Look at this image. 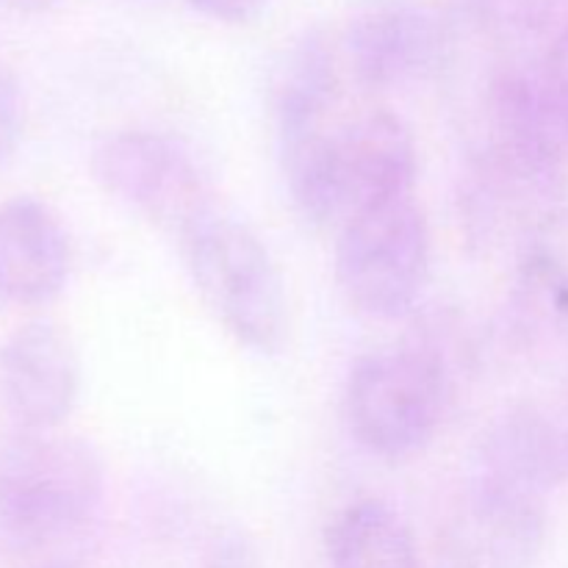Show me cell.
<instances>
[{
  "mask_svg": "<svg viewBox=\"0 0 568 568\" xmlns=\"http://www.w3.org/2000/svg\"><path fill=\"white\" fill-rule=\"evenodd\" d=\"M98 186L164 231H192L214 214L211 186L194 155L159 131H120L105 136L92 153Z\"/></svg>",
  "mask_w": 568,
  "mask_h": 568,
  "instance_id": "8992f818",
  "label": "cell"
},
{
  "mask_svg": "<svg viewBox=\"0 0 568 568\" xmlns=\"http://www.w3.org/2000/svg\"><path fill=\"white\" fill-rule=\"evenodd\" d=\"M555 414H558V419L564 422V427H566V433H568V383H566V388H564V399H560V405H555Z\"/></svg>",
  "mask_w": 568,
  "mask_h": 568,
  "instance_id": "44dd1931",
  "label": "cell"
},
{
  "mask_svg": "<svg viewBox=\"0 0 568 568\" xmlns=\"http://www.w3.org/2000/svg\"><path fill=\"white\" fill-rule=\"evenodd\" d=\"M566 166L480 142L460 181V227L475 247H519L564 209Z\"/></svg>",
  "mask_w": 568,
  "mask_h": 568,
  "instance_id": "52a82bcc",
  "label": "cell"
},
{
  "mask_svg": "<svg viewBox=\"0 0 568 568\" xmlns=\"http://www.w3.org/2000/svg\"><path fill=\"white\" fill-rule=\"evenodd\" d=\"M453 366L436 336L355 361L344 416L355 442L383 460H408L430 447L453 397Z\"/></svg>",
  "mask_w": 568,
  "mask_h": 568,
  "instance_id": "3957f363",
  "label": "cell"
},
{
  "mask_svg": "<svg viewBox=\"0 0 568 568\" xmlns=\"http://www.w3.org/2000/svg\"><path fill=\"white\" fill-rule=\"evenodd\" d=\"M458 9L477 26L505 37H532L544 33L566 0H455Z\"/></svg>",
  "mask_w": 568,
  "mask_h": 568,
  "instance_id": "9a60e30c",
  "label": "cell"
},
{
  "mask_svg": "<svg viewBox=\"0 0 568 568\" xmlns=\"http://www.w3.org/2000/svg\"><path fill=\"white\" fill-rule=\"evenodd\" d=\"M331 568H425L414 530L383 499H358L331 521L325 536Z\"/></svg>",
  "mask_w": 568,
  "mask_h": 568,
  "instance_id": "5bb4252c",
  "label": "cell"
},
{
  "mask_svg": "<svg viewBox=\"0 0 568 568\" xmlns=\"http://www.w3.org/2000/svg\"><path fill=\"white\" fill-rule=\"evenodd\" d=\"M338 98V61L322 31H305L283 50L272 81L277 150L327 131Z\"/></svg>",
  "mask_w": 568,
  "mask_h": 568,
  "instance_id": "4fadbf2b",
  "label": "cell"
},
{
  "mask_svg": "<svg viewBox=\"0 0 568 568\" xmlns=\"http://www.w3.org/2000/svg\"><path fill=\"white\" fill-rule=\"evenodd\" d=\"M277 153L294 209L316 227H342L377 205L414 197L419 178L414 131L392 111H372Z\"/></svg>",
  "mask_w": 568,
  "mask_h": 568,
  "instance_id": "6da1fadb",
  "label": "cell"
},
{
  "mask_svg": "<svg viewBox=\"0 0 568 568\" xmlns=\"http://www.w3.org/2000/svg\"><path fill=\"white\" fill-rule=\"evenodd\" d=\"M344 55L366 89H403L447 61L449 31L422 0H361L347 20Z\"/></svg>",
  "mask_w": 568,
  "mask_h": 568,
  "instance_id": "ba28073f",
  "label": "cell"
},
{
  "mask_svg": "<svg viewBox=\"0 0 568 568\" xmlns=\"http://www.w3.org/2000/svg\"><path fill=\"white\" fill-rule=\"evenodd\" d=\"M81 394V358L70 333L50 320L17 327L0 344V399L28 433H53Z\"/></svg>",
  "mask_w": 568,
  "mask_h": 568,
  "instance_id": "9c48e42d",
  "label": "cell"
},
{
  "mask_svg": "<svg viewBox=\"0 0 568 568\" xmlns=\"http://www.w3.org/2000/svg\"><path fill=\"white\" fill-rule=\"evenodd\" d=\"M205 568H255L253 547L239 536L225 538V541L216 544Z\"/></svg>",
  "mask_w": 568,
  "mask_h": 568,
  "instance_id": "d6986e66",
  "label": "cell"
},
{
  "mask_svg": "<svg viewBox=\"0 0 568 568\" xmlns=\"http://www.w3.org/2000/svg\"><path fill=\"white\" fill-rule=\"evenodd\" d=\"M26 89L9 67H0V172L14 161L26 136Z\"/></svg>",
  "mask_w": 568,
  "mask_h": 568,
  "instance_id": "2e32d148",
  "label": "cell"
},
{
  "mask_svg": "<svg viewBox=\"0 0 568 568\" xmlns=\"http://www.w3.org/2000/svg\"><path fill=\"white\" fill-rule=\"evenodd\" d=\"M508 308L516 342L568 353V205L516 247Z\"/></svg>",
  "mask_w": 568,
  "mask_h": 568,
  "instance_id": "7c38bea8",
  "label": "cell"
},
{
  "mask_svg": "<svg viewBox=\"0 0 568 568\" xmlns=\"http://www.w3.org/2000/svg\"><path fill=\"white\" fill-rule=\"evenodd\" d=\"M538 64H541V75L549 89L555 111H558L560 122H564L568 133V28H564V31L547 44V50L538 55Z\"/></svg>",
  "mask_w": 568,
  "mask_h": 568,
  "instance_id": "e0dca14e",
  "label": "cell"
},
{
  "mask_svg": "<svg viewBox=\"0 0 568 568\" xmlns=\"http://www.w3.org/2000/svg\"><path fill=\"white\" fill-rule=\"evenodd\" d=\"M59 6V0H0V9L11 11V14H48Z\"/></svg>",
  "mask_w": 568,
  "mask_h": 568,
  "instance_id": "ffe728a7",
  "label": "cell"
},
{
  "mask_svg": "<svg viewBox=\"0 0 568 568\" xmlns=\"http://www.w3.org/2000/svg\"><path fill=\"white\" fill-rule=\"evenodd\" d=\"M200 300L227 336L255 355H277L288 338V297L270 247L233 216L214 214L181 236Z\"/></svg>",
  "mask_w": 568,
  "mask_h": 568,
  "instance_id": "277c9868",
  "label": "cell"
},
{
  "mask_svg": "<svg viewBox=\"0 0 568 568\" xmlns=\"http://www.w3.org/2000/svg\"><path fill=\"white\" fill-rule=\"evenodd\" d=\"M547 544V499L469 477L453 527L460 568H532Z\"/></svg>",
  "mask_w": 568,
  "mask_h": 568,
  "instance_id": "30bf717a",
  "label": "cell"
},
{
  "mask_svg": "<svg viewBox=\"0 0 568 568\" xmlns=\"http://www.w3.org/2000/svg\"><path fill=\"white\" fill-rule=\"evenodd\" d=\"M192 11L211 22H222V26H247V22L258 20L272 0H186Z\"/></svg>",
  "mask_w": 568,
  "mask_h": 568,
  "instance_id": "ac0fdd59",
  "label": "cell"
},
{
  "mask_svg": "<svg viewBox=\"0 0 568 568\" xmlns=\"http://www.w3.org/2000/svg\"><path fill=\"white\" fill-rule=\"evenodd\" d=\"M37 568H75L72 564H61V560H55V564H42V566H37Z\"/></svg>",
  "mask_w": 568,
  "mask_h": 568,
  "instance_id": "7402d4cb",
  "label": "cell"
},
{
  "mask_svg": "<svg viewBox=\"0 0 568 568\" xmlns=\"http://www.w3.org/2000/svg\"><path fill=\"white\" fill-rule=\"evenodd\" d=\"M72 275V242L61 216L39 197L0 205V303L48 305Z\"/></svg>",
  "mask_w": 568,
  "mask_h": 568,
  "instance_id": "8fae6325",
  "label": "cell"
},
{
  "mask_svg": "<svg viewBox=\"0 0 568 568\" xmlns=\"http://www.w3.org/2000/svg\"><path fill=\"white\" fill-rule=\"evenodd\" d=\"M105 497L98 449L75 436L28 433L0 447V547L37 552L94 519Z\"/></svg>",
  "mask_w": 568,
  "mask_h": 568,
  "instance_id": "7a4b0ae2",
  "label": "cell"
},
{
  "mask_svg": "<svg viewBox=\"0 0 568 568\" xmlns=\"http://www.w3.org/2000/svg\"><path fill=\"white\" fill-rule=\"evenodd\" d=\"M430 225L414 197L377 205L338 227L336 283L372 320L408 316L430 281Z\"/></svg>",
  "mask_w": 568,
  "mask_h": 568,
  "instance_id": "5b68a950",
  "label": "cell"
}]
</instances>
